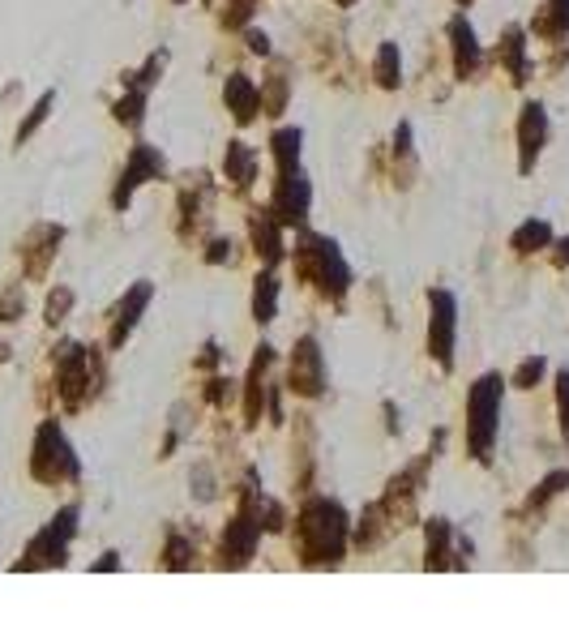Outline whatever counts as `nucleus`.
I'll return each mask as SVG.
<instances>
[{
	"label": "nucleus",
	"mask_w": 569,
	"mask_h": 642,
	"mask_svg": "<svg viewBox=\"0 0 569 642\" xmlns=\"http://www.w3.org/2000/svg\"><path fill=\"white\" fill-rule=\"evenodd\" d=\"M163 176V154L154 146H133V154H129V168L121 172V184H116V206H129V198H133V189L137 184H146V180H159Z\"/></svg>",
	"instance_id": "9"
},
{
	"label": "nucleus",
	"mask_w": 569,
	"mask_h": 642,
	"mask_svg": "<svg viewBox=\"0 0 569 642\" xmlns=\"http://www.w3.org/2000/svg\"><path fill=\"white\" fill-rule=\"evenodd\" d=\"M548 245H552V227H548L544 219H526L518 231L510 236V248L522 253V257H526V253H540V248H548Z\"/></svg>",
	"instance_id": "20"
},
{
	"label": "nucleus",
	"mask_w": 569,
	"mask_h": 642,
	"mask_svg": "<svg viewBox=\"0 0 569 642\" xmlns=\"http://www.w3.org/2000/svg\"><path fill=\"white\" fill-rule=\"evenodd\" d=\"M274 364V347H257V360H253V369H248V386H245V424L253 428V424L261 420V403H266V395H270V386H266V372H270Z\"/></svg>",
	"instance_id": "11"
},
{
	"label": "nucleus",
	"mask_w": 569,
	"mask_h": 642,
	"mask_svg": "<svg viewBox=\"0 0 569 642\" xmlns=\"http://www.w3.org/2000/svg\"><path fill=\"white\" fill-rule=\"evenodd\" d=\"M248 48L257 51V56H270V39L261 30H248Z\"/></svg>",
	"instance_id": "36"
},
{
	"label": "nucleus",
	"mask_w": 569,
	"mask_h": 642,
	"mask_svg": "<svg viewBox=\"0 0 569 642\" xmlns=\"http://www.w3.org/2000/svg\"><path fill=\"white\" fill-rule=\"evenodd\" d=\"M372 77H377V86H386V90H394L398 82H402V60H398V48H394V43H381V48H377V60H372Z\"/></svg>",
	"instance_id": "23"
},
{
	"label": "nucleus",
	"mask_w": 569,
	"mask_h": 642,
	"mask_svg": "<svg viewBox=\"0 0 569 642\" xmlns=\"http://www.w3.org/2000/svg\"><path fill=\"white\" fill-rule=\"evenodd\" d=\"M296 274L304 283H313V287H322V296L330 300H343L347 287H351V270H347L343 253L334 240H325V236H300L296 245Z\"/></svg>",
	"instance_id": "2"
},
{
	"label": "nucleus",
	"mask_w": 569,
	"mask_h": 642,
	"mask_svg": "<svg viewBox=\"0 0 569 642\" xmlns=\"http://www.w3.org/2000/svg\"><path fill=\"white\" fill-rule=\"evenodd\" d=\"M548 142V112L540 103H526L518 116V172H531L535 168V159H540V150Z\"/></svg>",
	"instance_id": "10"
},
{
	"label": "nucleus",
	"mask_w": 569,
	"mask_h": 642,
	"mask_svg": "<svg viewBox=\"0 0 569 642\" xmlns=\"http://www.w3.org/2000/svg\"><path fill=\"white\" fill-rule=\"evenodd\" d=\"M531 30L540 35V39H565L569 35V0H548L544 9L531 18Z\"/></svg>",
	"instance_id": "17"
},
{
	"label": "nucleus",
	"mask_w": 569,
	"mask_h": 642,
	"mask_svg": "<svg viewBox=\"0 0 569 642\" xmlns=\"http://www.w3.org/2000/svg\"><path fill=\"white\" fill-rule=\"evenodd\" d=\"M206 398H210V407H223L227 398H231V381H227V377H214L210 390H206Z\"/></svg>",
	"instance_id": "33"
},
{
	"label": "nucleus",
	"mask_w": 569,
	"mask_h": 642,
	"mask_svg": "<svg viewBox=\"0 0 569 642\" xmlns=\"http://www.w3.org/2000/svg\"><path fill=\"white\" fill-rule=\"evenodd\" d=\"M253 4L257 0H227L223 4V26H245L253 18Z\"/></svg>",
	"instance_id": "31"
},
{
	"label": "nucleus",
	"mask_w": 569,
	"mask_h": 642,
	"mask_svg": "<svg viewBox=\"0 0 569 642\" xmlns=\"http://www.w3.org/2000/svg\"><path fill=\"white\" fill-rule=\"evenodd\" d=\"M496 416H501V377L488 372L471 386L467 395V442L471 454L479 463L493 458V442H496Z\"/></svg>",
	"instance_id": "3"
},
{
	"label": "nucleus",
	"mask_w": 569,
	"mask_h": 642,
	"mask_svg": "<svg viewBox=\"0 0 569 642\" xmlns=\"http://www.w3.org/2000/svg\"><path fill=\"white\" fill-rule=\"evenodd\" d=\"M223 103H227V112L236 116V124H253V116L261 112V90L253 86V77L231 74L223 86Z\"/></svg>",
	"instance_id": "12"
},
{
	"label": "nucleus",
	"mask_w": 569,
	"mask_h": 642,
	"mask_svg": "<svg viewBox=\"0 0 569 642\" xmlns=\"http://www.w3.org/2000/svg\"><path fill=\"white\" fill-rule=\"evenodd\" d=\"M35 475L48 480V484H60V480H74L77 475V458L65 433L56 424H43L39 428V442H35Z\"/></svg>",
	"instance_id": "5"
},
{
	"label": "nucleus",
	"mask_w": 569,
	"mask_h": 642,
	"mask_svg": "<svg viewBox=\"0 0 569 642\" xmlns=\"http://www.w3.org/2000/svg\"><path fill=\"white\" fill-rule=\"evenodd\" d=\"M458 4H471V0H458Z\"/></svg>",
	"instance_id": "40"
},
{
	"label": "nucleus",
	"mask_w": 569,
	"mask_h": 642,
	"mask_svg": "<svg viewBox=\"0 0 569 642\" xmlns=\"http://www.w3.org/2000/svg\"><path fill=\"white\" fill-rule=\"evenodd\" d=\"M206 262H214V266H219V262H231V240H214L210 253H206Z\"/></svg>",
	"instance_id": "34"
},
{
	"label": "nucleus",
	"mask_w": 569,
	"mask_h": 642,
	"mask_svg": "<svg viewBox=\"0 0 569 642\" xmlns=\"http://www.w3.org/2000/svg\"><path fill=\"white\" fill-rule=\"evenodd\" d=\"M189 566H193V544L172 536V540H168V569H189Z\"/></svg>",
	"instance_id": "29"
},
{
	"label": "nucleus",
	"mask_w": 569,
	"mask_h": 642,
	"mask_svg": "<svg viewBox=\"0 0 569 642\" xmlns=\"http://www.w3.org/2000/svg\"><path fill=\"white\" fill-rule=\"evenodd\" d=\"M175 4H184V0H175Z\"/></svg>",
	"instance_id": "41"
},
{
	"label": "nucleus",
	"mask_w": 569,
	"mask_h": 642,
	"mask_svg": "<svg viewBox=\"0 0 569 642\" xmlns=\"http://www.w3.org/2000/svg\"><path fill=\"white\" fill-rule=\"evenodd\" d=\"M51 103H56V95H43V99L35 103V107H30V116H26V124L18 129V142H26V137H30V133H35V129L43 124V116L51 112Z\"/></svg>",
	"instance_id": "28"
},
{
	"label": "nucleus",
	"mask_w": 569,
	"mask_h": 642,
	"mask_svg": "<svg viewBox=\"0 0 569 642\" xmlns=\"http://www.w3.org/2000/svg\"><path fill=\"white\" fill-rule=\"evenodd\" d=\"M339 4H355V0H339Z\"/></svg>",
	"instance_id": "39"
},
{
	"label": "nucleus",
	"mask_w": 569,
	"mask_h": 642,
	"mask_svg": "<svg viewBox=\"0 0 569 642\" xmlns=\"http://www.w3.org/2000/svg\"><path fill=\"white\" fill-rule=\"evenodd\" d=\"M116 566H121V561H116V552H107V557H103L95 569H116Z\"/></svg>",
	"instance_id": "38"
},
{
	"label": "nucleus",
	"mask_w": 569,
	"mask_h": 642,
	"mask_svg": "<svg viewBox=\"0 0 569 642\" xmlns=\"http://www.w3.org/2000/svg\"><path fill=\"white\" fill-rule=\"evenodd\" d=\"M428 356L441 364V369H454V325H458V304L449 292H428Z\"/></svg>",
	"instance_id": "4"
},
{
	"label": "nucleus",
	"mask_w": 569,
	"mask_h": 642,
	"mask_svg": "<svg viewBox=\"0 0 569 642\" xmlns=\"http://www.w3.org/2000/svg\"><path fill=\"white\" fill-rule=\"evenodd\" d=\"M347 514L330 497H308L296 519V548L304 566H334L347 552Z\"/></svg>",
	"instance_id": "1"
},
{
	"label": "nucleus",
	"mask_w": 569,
	"mask_h": 642,
	"mask_svg": "<svg viewBox=\"0 0 569 642\" xmlns=\"http://www.w3.org/2000/svg\"><path fill=\"white\" fill-rule=\"evenodd\" d=\"M150 296H154V287H150V283H137V287L116 304V317H112V347H121L124 339L133 334V325L142 317V309L150 304Z\"/></svg>",
	"instance_id": "15"
},
{
	"label": "nucleus",
	"mask_w": 569,
	"mask_h": 642,
	"mask_svg": "<svg viewBox=\"0 0 569 642\" xmlns=\"http://www.w3.org/2000/svg\"><path fill=\"white\" fill-rule=\"evenodd\" d=\"M496 60H501V65L514 74V82H526V74H531V60H526V35H522L518 26H510V30L501 35Z\"/></svg>",
	"instance_id": "16"
},
{
	"label": "nucleus",
	"mask_w": 569,
	"mask_h": 642,
	"mask_svg": "<svg viewBox=\"0 0 569 642\" xmlns=\"http://www.w3.org/2000/svg\"><path fill=\"white\" fill-rule=\"evenodd\" d=\"M142 107H146V90H129V95L116 103V121L137 129V124H142Z\"/></svg>",
	"instance_id": "26"
},
{
	"label": "nucleus",
	"mask_w": 569,
	"mask_h": 642,
	"mask_svg": "<svg viewBox=\"0 0 569 642\" xmlns=\"http://www.w3.org/2000/svg\"><path fill=\"white\" fill-rule=\"evenodd\" d=\"M248 227H253V245H257V257H261L266 266H278V262H283V223L274 219L270 206H266V210H257Z\"/></svg>",
	"instance_id": "13"
},
{
	"label": "nucleus",
	"mask_w": 569,
	"mask_h": 642,
	"mask_svg": "<svg viewBox=\"0 0 569 642\" xmlns=\"http://www.w3.org/2000/svg\"><path fill=\"white\" fill-rule=\"evenodd\" d=\"M69 304H74V292H69V287H60V292L48 300V321H51V325H56V321H65Z\"/></svg>",
	"instance_id": "32"
},
{
	"label": "nucleus",
	"mask_w": 569,
	"mask_h": 642,
	"mask_svg": "<svg viewBox=\"0 0 569 642\" xmlns=\"http://www.w3.org/2000/svg\"><path fill=\"white\" fill-rule=\"evenodd\" d=\"M565 489H569V471H552L548 480H540V489L526 497V510H544L548 501H552L557 493H565Z\"/></svg>",
	"instance_id": "24"
},
{
	"label": "nucleus",
	"mask_w": 569,
	"mask_h": 642,
	"mask_svg": "<svg viewBox=\"0 0 569 642\" xmlns=\"http://www.w3.org/2000/svg\"><path fill=\"white\" fill-rule=\"evenodd\" d=\"M552 262H557V266H569V240L557 245V257H552Z\"/></svg>",
	"instance_id": "37"
},
{
	"label": "nucleus",
	"mask_w": 569,
	"mask_h": 642,
	"mask_svg": "<svg viewBox=\"0 0 569 642\" xmlns=\"http://www.w3.org/2000/svg\"><path fill=\"white\" fill-rule=\"evenodd\" d=\"M449 540H454V527H449L446 519L428 522V569L454 566V561H449Z\"/></svg>",
	"instance_id": "21"
},
{
	"label": "nucleus",
	"mask_w": 569,
	"mask_h": 642,
	"mask_svg": "<svg viewBox=\"0 0 569 642\" xmlns=\"http://www.w3.org/2000/svg\"><path fill=\"white\" fill-rule=\"evenodd\" d=\"M223 176L236 184V189H248L253 176H257V154L245 146V142H231L223 154Z\"/></svg>",
	"instance_id": "18"
},
{
	"label": "nucleus",
	"mask_w": 569,
	"mask_h": 642,
	"mask_svg": "<svg viewBox=\"0 0 569 642\" xmlns=\"http://www.w3.org/2000/svg\"><path fill=\"white\" fill-rule=\"evenodd\" d=\"M77 531V505L69 510H60V519L51 522L48 531L39 536V540L30 544V552H26V561L18 569H30V566H60L65 561V548H69V536Z\"/></svg>",
	"instance_id": "8"
},
{
	"label": "nucleus",
	"mask_w": 569,
	"mask_h": 642,
	"mask_svg": "<svg viewBox=\"0 0 569 642\" xmlns=\"http://www.w3.org/2000/svg\"><path fill=\"white\" fill-rule=\"evenodd\" d=\"M557 411H561V433L569 442V369L557 372Z\"/></svg>",
	"instance_id": "30"
},
{
	"label": "nucleus",
	"mask_w": 569,
	"mask_h": 642,
	"mask_svg": "<svg viewBox=\"0 0 569 642\" xmlns=\"http://www.w3.org/2000/svg\"><path fill=\"white\" fill-rule=\"evenodd\" d=\"M283 107H287V77L274 74L270 82L261 86V112H266V116H278Z\"/></svg>",
	"instance_id": "25"
},
{
	"label": "nucleus",
	"mask_w": 569,
	"mask_h": 642,
	"mask_svg": "<svg viewBox=\"0 0 569 642\" xmlns=\"http://www.w3.org/2000/svg\"><path fill=\"white\" fill-rule=\"evenodd\" d=\"M300 142H304L300 129H278L270 137V154H274V168H278V172L300 168Z\"/></svg>",
	"instance_id": "19"
},
{
	"label": "nucleus",
	"mask_w": 569,
	"mask_h": 642,
	"mask_svg": "<svg viewBox=\"0 0 569 642\" xmlns=\"http://www.w3.org/2000/svg\"><path fill=\"white\" fill-rule=\"evenodd\" d=\"M544 356H531V360H522L518 364V372H514V386H518V390H535V386H540V377H544Z\"/></svg>",
	"instance_id": "27"
},
{
	"label": "nucleus",
	"mask_w": 569,
	"mask_h": 642,
	"mask_svg": "<svg viewBox=\"0 0 569 642\" xmlns=\"http://www.w3.org/2000/svg\"><path fill=\"white\" fill-rule=\"evenodd\" d=\"M449 43H454V74L475 77V69H479V43H475V30H471V22L463 13L449 22Z\"/></svg>",
	"instance_id": "14"
},
{
	"label": "nucleus",
	"mask_w": 569,
	"mask_h": 642,
	"mask_svg": "<svg viewBox=\"0 0 569 642\" xmlns=\"http://www.w3.org/2000/svg\"><path fill=\"white\" fill-rule=\"evenodd\" d=\"M274 309H278V278L257 274V287H253V317H257V325L274 321Z\"/></svg>",
	"instance_id": "22"
},
{
	"label": "nucleus",
	"mask_w": 569,
	"mask_h": 642,
	"mask_svg": "<svg viewBox=\"0 0 569 642\" xmlns=\"http://www.w3.org/2000/svg\"><path fill=\"white\" fill-rule=\"evenodd\" d=\"M287 386L304 398H317L325 390V356L313 334H304L292 351V369H287Z\"/></svg>",
	"instance_id": "6"
},
{
	"label": "nucleus",
	"mask_w": 569,
	"mask_h": 642,
	"mask_svg": "<svg viewBox=\"0 0 569 642\" xmlns=\"http://www.w3.org/2000/svg\"><path fill=\"white\" fill-rule=\"evenodd\" d=\"M308 201H313V189H308V180H304L300 168L278 172V180H274V198H270L274 219L283 223V227H300L304 215H308Z\"/></svg>",
	"instance_id": "7"
},
{
	"label": "nucleus",
	"mask_w": 569,
	"mask_h": 642,
	"mask_svg": "<svg viewBox=\"0 0 569 642\" xmlns=\"http://www.w3.org/2000/svg\"><path fill=\"white\" fill-rule=\"evenodd\" d=\"M198 497H201V501H210V497H214V480H210V471H206V467H198Z\"/></svg>",
	"instance_id": "35"
}]
</instances>
